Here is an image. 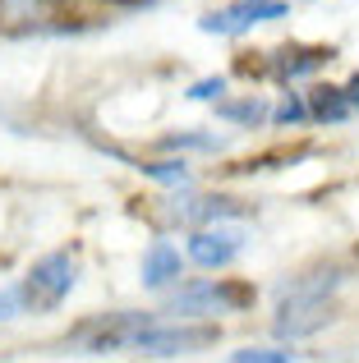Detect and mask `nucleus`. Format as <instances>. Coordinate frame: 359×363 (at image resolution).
Here are the masks:
<instances>
[{"instance_id": "obj_1", "label": "nucleus", "mask_w": 359, "mask_h": 363, "mask_svg": "<svg viewBox=\"0 0 359 363\" xmlns=\"http://www.w3.org/2000/svg\"><path fill=\"white\" fill-rule=\"evenodd\" d=\"M346 281L350 276L336 262H318L277 281V290H272V331H277V340L299 345V340L323 336L336 322V294L346 290Z\"/></svg>"}, {"instance_id": "obj_2", "label": "nucleus", "mask_w": 359, "mask_h": 363, "mask_svg": "<svg viewBox=\"0 0 359 363\" xmlns=\"http://www.w3.org/2000/svg\"><path fill=\"white\" fill-rule=\"evenodd\" d=\"M258 303V290L249 281H235V276L207 272V276H184L180 285H171L166 294H157V308L162 318H235V313H249Z\"/></svg>"}, {"instance_id": "obj_3", "label": "nucleus", "mask_w": 359, "mask_h": 363, "mask_svg": "<svg viewBox=\"0 0 359 363\" xmlns=\"http://www.w3.org/2000/svg\"><path fill=\"white\" fill-rule=\"evenodd\" d=\"M79 276H83L79 248H51V253H42L18 276L28 318H51V313H60L65 303H70V294L79 290Z\"/></svg>"}, {"instance_id": "obj_4", "label": "nucleus", "mask_w": 359, "mask_h": 363, "mask_svg": "<svg viewBox=\"0 0 359 363\" xmlns=\"http://www.w3.org/2000/svg\"><path fill=\"white\" fill-rule=\"evenodd\" d=\"M221 336L226 331L216 318H157L143 331H134L129 354H138V359H189V354H203V350H216Z\"/></svg>"}, {"instance_id": "obj_5", "label": "nucleus", "mask_w": 359, "mask_h": 363, "mask_svg": "<svg viewBox=\"0 0 359 363\" xmlns=\"http://www.w3.org/2000/svg\"><path fill=\"white\" fill-rule=\"evenodd\" d=\"M162 318V308H116V313H97V318H83L70 327L65 345H74L79 354L106 359V354H129V340L134 331H143L148 322Z\"/></svg>"}, {"instance_id": "obj_6", "label": "nucleus", "mask_w": 359, "mask_h": 363, "mask_svg": "<svg viewBox=\"0 0 359 363\" xmlns=\"http://www.w3.org/2000/svg\"><path fill=\"white\" fill-rule=\"evenodd\" d=\"M157 212L180 230H198V225H221V221H249L253 203L240 194H221V189H171V198H157Z\"/></svg>"}, {"instance_id": "obj_7", "label": "nucleus", "mask_w": 359, "mask_h": 363, "mask_svg": "<svg viewBox=\"0 0 359 363\" xmlns=\"http://www.w3.org/2000/svg\"><path fill=\"white\" fill-rule=\"evenodd\" d=\"M253 235L235 221H221V225H198V230H184V257L189 267L198 272H231L244 253H249Z\"/></svg>"}, {"instance_id": "obj_8", "label": "nucleus", "mask_w": 359, "mask_h": 363, "mask_svg": "<svg viewBox=\"0 0 359 363\" xmlns=\"http://www.w3.org/2000/svg\"><path fill=\"white\" fill-rule=\"evenodd\" d=\"M281 18H290V0H226L198 18V33L235 42V37H249L253 28L281 23Z\"/></svg>"}, {"instance_id": "obj_9", "label": "nucleus", "mask_w": 359, "mask_h": 363, "mask_svg": "<svg viewBox=\"0 0 359 363\" xmlns=\"http://www.w3.org/2000/svg\"><path fill=\"white\" fill-rule=\"evenodd\" d=\"M336 60V46H309V42H290V46H277V51H263L258 60V74L263 79H272L277 88H290V83L299 79H314V74H323L327 65Z\"/></svg>"}, {"instance_id": "obj_10", "label": "nucleus", "mask_w": 359, "mask_h": 363, "mask_svg": "<svg viewBox=\"0 0 359 363\" xmlns=\"http://www.w3.org/2000/svg\"><path fill=\"white\" fill-rule=\"evenodd\" d=\"M189 276V257L184 248L171 244L166 235H157L153 244L143 248V257H138V285H143L148 294H166L171 285H180Z\"/></svg>"}, {"instance_id": "obj_11", "label": "nucleus", "mask_w": 359, "mask_h": 363, "mask_svg": "<svg viewBox=\"0 0 359 363\" xmlns=\"http://www.w3.org/2000/svg\"><path fill=\"white\" fill-rule=\"evenodd\" d=\"M212 116L226 124V129H240V133H253V129H267L272 124V97L263 92H240V97H216L212 101Z\"/></svg>"}, {"instance_id": "obj_12", "label": "nucleus", "mask_w": 359, "mask_h": 363, "mask_svg": "<svg viewBox=\"0 0 359 363\" xmlns=\"http://www.w3.org/2000/svg\"><path fill=\"white\" fill-rule=\"evenodd\" d=\"M55 18V0H0V33H42V28H60Z\"/></svg>"}, {"instance_id": "obj_13", "label": "nucleus", "mask_w": 359, "mask_h": 363, "mask_svg": "<svg viewBox=\"0 0 359 363\" xmlns=\"http://www.w3.org/2000/svg\"><path fill=\"white\" fill-rule=\"evenodd\" d=\"M304 101H309V120L323 124V129H336V124H346L355 116L350 97H346V83H314L304 92Z\"/></svg>"}, {"instance_id": "obj_14", "label": "nucleus", "mask_w": 359, "mask_h": 363, "mask_svg": "<svg viewBox=\"0 0 359 363\" xmlns=\"http://www.w3.org/2000/svg\"><path fill=\"white\" fill-rule=\"evenodd\" d=\"M231 138L216 129H175L157 138V152H180V157H221Z\"/></svg>"}, {"instance_id": "obj_15", "label": "nucleus", "mask_w": 359, "mask_h": 363, "mask_svg": "<svg viewBox=\"0 0 359 363\" xmlns=\"http://www.w3.org/2000/svg\"><path fill=\"white\" fill-rule=\"evenodd\" d=\"M134 170L143 179H153V184H162V189H194V166H189V157H180V152L134 161Z\"/></svg>"}, {"instance_id": "obj_16", "label": "nucleus", "mask_w": 359, "mask_h": 363, "mask_svg": "<svg viewBox=\"0 0 359 363\" xmlns=\"http://www.w3.org/2000/svg\"><path fill=\"white\" fill-rule=\"evenodd\" d=\"M304 124H314L309 120V101H304V92H295V83H290V88H281V97L272 101L267 129H304Z\"/></svg>"}, {"instance_id": "obj_17", "label": "nucleus", "mask_w": 359, "mask_h": 363, "mask_svg": "<svg viewBox=\"0 0 359 363\" xmlns=\"http://www.w3.org/2000/svg\"><path fill=\"white\" fill-rule=\"evenodd\" d=\"M226 359H231V363H295L299 350H286V345H244V350H231Z\"/></svg>"}, {"instance_id": "obj_18", "label": "nucleus", "mask_w": 359, "mask_h": 363, "mask_svg": "<svg viewBox=\"0 0 359 363\" xmlns=\"http://www.w3.org/2000/svg\"><path fill=\"white\" fill-rule=\"evenodd\" d=\"M231 92V79L226 74H207V79H194L184 88V101H198V106H212L216 97H226Z\"/></svg>"}, {"instance_id": "obj_19", "label": "nucleus", "mask_w": 359, "mask_h": 363, "mask_svg": "<svg viewBox=\"0 0 359 363\" xmlns=\"http://www.w3.org/2000/svg\"><path fill=\"white\" fill-rule=\"evenodd\" d=\"M14 318H28V303H23V290H18V281L0 285V327Z\"/></svg>"}, {"instance_id": "obj_20", "label": "nucleus", "mask_w": 359, "mask_h": 363, "mask_svg": "<svg viewBox=\"0 0 359 363\" xmlns=\"http://www.w3.org/2000/svg\"><path fill=\"white\" fill-rule=\"evenodd\" d=\"M97 5H106V9H148V5H157V0H97Z\"/></svg>"}, {"instance_id": "obj_21", "label": "nucleus", "mask_w": 359, "mask_h": 363, "mask_svg": "<svg viewBox=\"0 0 359 363\" xmlns=\"http://www.w3.org/2000/svg\"><path fill=\"white\" fill-rule=\"evenodd\" d=\"M346 97H350V106L359 111V69L350 74V79H346Z\"/></svg>"}]
</instances>
